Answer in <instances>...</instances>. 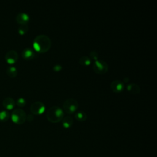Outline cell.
I'll list each match as a JSON object with an SVG mask.
<instances>
[{
    "label": "cell",
    "instance_id": "obj_1",
    "mask_svg": "<svg viewBox=\"0 0 157 157\" xmlns=\"http://www.w3.org/2000/svg\"><path fill=\"white\" fill-rule=\"evenodd\" d=\"M33 48L39 53H45L48 52L51 47L52 42L50 39L45 34L37 36L33 40Z\"/></svg>",
    "mask_w": 157,
    "mask_h": 157
},
{
    "label": "cell",
    "instance_id": "obj_2",
    "mask_svg": "<svg viewBox=\"0 0 157 157\" xmlns=\"http://www.w3.org/2000/svg\"><path fill=\"white\" fill-rule=\"evenodd\" d=\"M46 117L48 121L51 123H58L61 121L64 117V111L58 106L51 107L47 112Z\"/></svg>",
    "mask_w": 157,
    "mask_h": 157
},
{
    "label": "cell",
    "instance_id": "obj_3",
    "mask_svg": "<svg viewBox=\"0 0 157 157\" xmlns=\"http://www.w3.org/2000/svg\"><path fill=\"white\" fill-rule=\"evenodd\" d=\"M11 118L12 120L16 124H23L26 120V112L20 108L15 109L12 112Z\"/></svg>",
    "mask_w": 157,
    "mask_h": 157
},
{
    "label": "cell",
    "instance_id": "obj_4",
    "mask_svg": "<svg viewBox=\"0 0 157 157\" xmlns=\"http://www.w3.org/2000/svg\"><path fill=\"white\" fill-rule=\"evenodd\" d=\"M78 107V103L77 101L74 98L67 99L63 103V110L68 113L72 114L76 112Z\"/></svg>",
    "mask_w": 157,
    "mask_h": 157
},
{
    "label": "cell",
    "instance_id": "obj_5",
    "mask_svg": "<svg viewBox=\"0 0 157 157\" xmlns=\"http://www.w3.org/2000/svg\"><path fill=\"white\" fill-rule=\"evenodd\" d=\"M109 69V66L107 63L101 59L95 61L93 64V70L94 72L98 74H104Z\"/></svg>",
    "mask_w": 157,
    "mask_h": 157
},
{
    "label": "cell",
    "instance_id": "obj_6",
    "mask_svg": "<svg viewBox=\"0 0 157 157\" xmlns=\"http://www.w3.org/2000/svg\"><path fill=\"white\" fill-rule=\"evenodd\" d=\"M45 110V106L43 102L36 101L31 104L30 106V111L34 115H41Z\"/></svg>",
    "mask_w": 157,
    "mask_h": 157
},
{
    "label": "cell",
    "instance_id": "obj_7",
    "mask_svg": "<svg viewBox=\"0 0 157 157\" xmlns=\"http://www.w3.org/2000/svg\"><path fill=\"white\" fill-rule=\"evenodd\" d=\"M110 87L112 91L115 93H119L124 90V83L120 80H115L110 83Z\"/></svg>",
    "mask_w": 157,
    "mask_h": 157
},
{
    "label": "cell",
    "instance_id": "obj_8",
    "mask_svg": "<svg viewBox=\"0 0 157 157\" xmlns=\"http://www.w3.org/2000/svg\"><path fill=\"white\" fill-rule=\"evenodd\" d=\"M18 58V53L14 50H9L6 55H5V59L9 64H13L15 63Z\"/></svg>",
    "mask_w": 157,
    "mask_h": 157
},
{
    "label": "cell",
    "instance_id": "obj_9",
    "mask_svg": "<svg viewBox=\"0 0 157 157\" xmlns=\"http://www.w3.org/2000/svg\"><path fill=\"white\" fill-rule=\"evenodd\" d=\"M29 20V15L24 12H21L18 13L16 17V21L20 25L27 24Z\"/></svg>",
    "mask_w": 157,
    "mask_h": 157
},
{
    "label": "cell",
    "instance_id": "obj_10",
    "mask_svg": "<svg viewBox=\"0 0 157 157\" xmlns=\"http://www.w3.org/2000/svg\"><path fill=\"white\" fill-rule=\"evenodd\" d=\"M21 56L25 59L30 60L35 57V53L31 48H26L22 51Z\"/></svg>",
    "mask_w": 157,
    "mask_h": 157
},
{
    "label": "cell",
    "instance_id": "obj_11",
    "mask_svg": "<svg viewBox=\"0 0 157 157\" xmlns=\"http://www.w3.org/2000/svg\"><path fill=\"white\" fill-rule=\"evenodd\" d=\"M2 105L6 109L8 110H11L14 107L15 105V102L13 98L10 97H6L2 101Z\"/></svg>",
    "mask_w": 157,
    "mask_h": 157
},
{
    "label": "cell",
    "instance_id": "obj_12",
    "mask_svg": "<svg viewBox=\"0 0 157 157\" xmlns=\"http://www.w3.org/2000/svg\"><path fill=\"white\" fill-rule=\"evenodd\" d=\"M127 90L133 94H139L140 92V88L138 85L136 83H129L126 86Z\"/></svg>",
    "mask_w": 157,
    "mask_h": 157
},
{
    "label": "cell",
    "instance_id": "obj_13",
    "mask_svg": "<svg viewBox=\"0 0 157 157\" xmlns=\"http://www.w3.org/2000/svg\"><path fill=\"white\" fill-rule=\"evenodd\" d=\"M62 121V126L66 129L70 128L73 124V118L71 116L63 117Z\"/></svg>",
    "mask_w": 157,
    "mask_h": 157
},
{
    "label": "cell",
    "instance_id": "obj_14",
    "mask_svg": "<svg viewBox=\"0 0 157 157\" xmlns=\"http://www.w3.org/2000/svg\"><path fill=\"white\" fill-rule=\"evenodd\" d=\"M74 118L79 121H84L87 118V115L85 112L78 111L75 113Z\"/></svg>",
    "mask_w": 157,
    "mask_h": 157
},
{
    "label": "cell",
    "instance_id": "obj_15",
    "mask_svg": "<svg viewBox=\"0 0 157 157\" xmlns=\"http://www.w3.org/2000/svg\"><path fill=\"white\" fill-rule=\"evenodd\" d=\"M78 63L82 66H87L91 63V59L87 56H83L79 58Z\"/></svg>",
    "mask_w": 157,
    "mask_h": 157
},
{
    "label": "cell",
    "instance_id": "obj_16",
    "mask_svg": "<svg viewBox=\"0 0 157 157\" xmlns=\"http://www.w3.org/2000/svg\"><path fill=\"white\" fill-rule=\"evenodd\" d=\"M6 72H7V74L12 78L15 77L17 75V73H18L16 67L12 66H9L7 68Z\"/></svg>",
    "mask_w": 157,
    "mask_h": 157
},
{
    "label": "cell",
    "instance_id": "obj_17",
    "mask_svg": "<svg viewBox=\"0 0 157 157\" xmlns=\"http://www.w3.org/2000/svg\"><path fill=\"white\" fill-rule=\"evenodd\" d=\"M28 30V26L27 24L25 25H20L18 28V32L20 35L25 34Z\"/></svg>",
    "mask_w": 157,
    "mask_h": 157
},
{
    "label": "cell",
    "instance_id": "obj_18",
    "mask_svg": "<svg viewBox=\"0 0 157 157\" xmlns=\"http://www.w3.org/2000/svg\"><path fill=\"white\" fill-rule=\"evenodd\" d=\"M9 118V113L7 110H1L0 112V120L1 121H7Z\"/></svg>",
    "mask_w": 157,
    "mask_h": 157
},
{
    "label": "cell",
    "instance_id": "obj_19",
    "mask_svg": "<svg viewBox=\"0 0 157 157\" xmlns=\"http://www.w3.org/2000/svg\"><path fill=\"white\" fill-rule=\"evenodd\" d=\"M91 59L94 60V61L98 60L99 58V55L98 53L96 52V51H91L90 53V57H89Z\"/></svg>",
    "mask_w": 157,
    "mask_h": 157
},
{
    "label": "cell",
    "instance_id": "obj_20",
    "mask_svg": "<svg viewBox=\"0 0 157 157\" xmlns=\"http://www.w3.org/2000/svg\"><path fill=\"white\" fill-rule=\"evenodd\" d=\"M26 102V100L23 98H19L17 99L16 103H17L18 106H19L20 107H22L25 105Z\"/></svg>",
    "mask_w": 157,
    "mask_h": 157
},
{
    "label": "cell",
    "instance_id": "obj_21",
    "mask_svg": "<svg viewBox=\"0 0 157 157\" xmlns=\"http://www.w3.org/2000/svg\"><path fill=\"white\" fill-rule=\"evenodd\" d=\"M62 69V66L60 64H56L53 66V71L56 72L60 71Z\"/></svg>",
    "mask_w": 157,
    "mask_h": 157
},
{
    "label": "cell",
    "instance_id": "obj_22",
    "mask_svg": "<svg viewBox=\"0 0 157 157\" xmlns=\"http://www.w3.org/2000/svg\"><path fill=\"white\" fill-rule=\"evenodd\" d=\"M33 118H34V117H33V115H31V114H28V115H26V120H27L28 121H32V120H33Z\"/></svg>",
    "mask_w": 157,
    "mask_h": 157
},
{
    "label": "cell",
    "instance_id": "obj_23",
    "mask_svg": "<svg viewBox=\"0 0 157 157\" xmlns=\"http://www.w3.org/2000/svg\"><path fill=\"white\" fill-rule=\"evenodd\" d=\"M38 157H40V156H38Z\"/></svg>",
    "mask_w": 157,
    "mask_h": 157
}]
</instances>
